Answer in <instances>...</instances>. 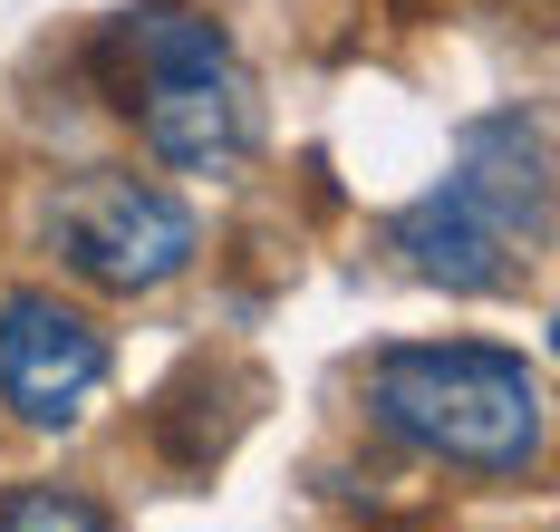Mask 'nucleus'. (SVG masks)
Segmentation results:
<instances>
[{
  "instance_id": "1",
  "label": "nucleus",
  "mask_w": 560,
  "mask_h": 532,
  "mask_svg": "<svg viewBox=\"0 0 560 532\" xmlns=\"http://www.w3.org/2000/svg\"><path fill=\"white\" fill-rule=\"evenodd\" d=\"M368 416L396 446L464 474H522L541 455V378L483 339H406L368 368Z\"/></svg>"
},
{
  "instance_id": "2",
  "label": "nucleus",
  "mask_w": 560,
  "mask_h": 532,
  "mask_svg": "<svg viewBox=\"0 0 560 532\" xmlns=\"http://www.w3.org/2000/svg\"><path fill=\"white\" fill-rule=\"evenodd\" d=\"M97 59L116 68V107L136 117L145 155L174 175H232L242 146H252V78L232 59V39L203 10H126L107 30Z\"/></svg>"
},
{
  "instance_id": "3",
  "label": "nucleus",
  "mask_w": 560,
  "mask_h": 532,
  "mask_svg": "<svg viewBox=\"0 0 560 532\" xmlns=\"http://www.w3.org/2000/svg\"><path fill=\"white\" fill-rule=\"evenodd\" d=\"M49 242L58 262L78 271V281H97V291H165L174 271L194 262V213L174 204L165 184L145 175H116V165H97V175H68L49 204Z\"/></svg>"
},
{
  "instance_id": "4",
  "label": "nucleus",
  "mask_w": 560,
  "mask_h": 532,
  "mask_svg": "<svg viewBox=\"0 0 560 532\" xmlns=\"http://www.w3.org/2000/svg\"><path fill=\"white\" fill-rule=\"evenodd\" d=\"M396 262L435 291H512L522 242H541V204H522L483 175H445L425 204H406L387 223Z\"/></svg>"
},
{
  "instance_id": "5",
  "label": "nucleus",
  "mask_w": 560,
  "mask_h": 532,
  "mask_svg": "<svg viewBox=\"0 0 560 532\" xmlns=\"http://www.w3.org/2000/svg\"><path fill=\"white\" fill-rule=\"evenodd\" d=\"M107 388V339L58 291H0V407L20 426H78Z\"/></svg>"
},
{
  "instance_id": "6",
  "label": "nucleus",
  "mask_w": 560,
  "mask_h": 532,
  "mask_svg": "<svg viewBox=\"0 0 560 532\" xmlns=\"http://www.w3.org/2000/svg\"><path fill=\"white\" fill-rule=\"evenodd\" d=\"M0 532H107V513L68 484H20V494H0Z\"/></svg>"
}]
</instances>
